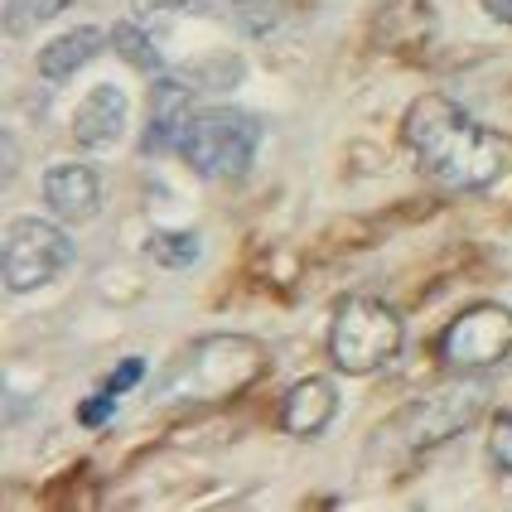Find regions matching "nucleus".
<instances>
[{
    "mask_svg": "<svg viewBox=\"0 0 512 512\" xmlns=\"http://www.w3.org/2000/svg\"><path fill=\"white\" fill-rule=\"evenodd\" d=\"M44 199L58 218L68 223H87L102 208V179L92 165H54L44 174Z\"/></svg>",
    "mask_w": 512,
    "mask_h": 512,
    "instance_id": "9d476101",
    "label": "nucleus"
},
{
    "mask_svg": "<svg viewBox=\"0 0 512 512\" xmlns=\"http://www.w3.org/2000/svg\"><path fill=\"white\" fill-rule=\"evenodd\" d=\"M0 266H5V285L15 295H29L39 285L58 281L68 266H73V242L68 232L44 223V218H15L5 228V252H0Z\"/></svg>",
    "mask_w": 512,
    "mask_h": 512,
    "instance_id": "39448f33",
    "label": "nucleus"
},
{
    "mask_svg": "<svg viewBox=\"0 0 512 512\" xmlns=\"http://www.w3.org/2000/svg\"><path fill=\"white\" fill-rule=\"evenodd\" d=\"M121 131H126V92L112 83L92 87L78 116H73V141L83 150H112L121 141Z\"/></svg>",
    "mask_w": 512,
    "mask_h": 512,
    "instance_id": "6e6552de",
    "label": "nucleus"
},
{
    "mask_svg": "<svg viewBox=\"0 0 512 512\" xmlns=\"http://www.w3.org/2000/svg\"><path fill=\"white\" fill-rule=\"evenodd\" d=\"M136 15H208V0H131Z\"/></svg>",
    "mask_w": 512,
    "mask_h": 512,
    "instance_id": "f3484780",
    "label": "nucleus"
},
{
    "mask_svg": "<svg viewBox=\"0 0 512 512\" xmlns=\"http://www.w3.org/2000/svg\"><path fill=\"white\" fill-rule=\"evenodd\" d=\"M401 141L416 155V165L440 179L445 189H488L508 170V141L479 126L474 116L455 107L450 97H421L401 116Z\"/></svg>",
    "mask_w": 512,
    "mask_h": 512,
    "instance_id": "f257e3e1",
    "label": "nucleus"
},
{
    "mask_svg": "<svg viewBox=\"0 0 512 512\" xmlns=\"http://www.w3.org/2000/svg\"><path fill=\"white\" fill-rule=\"evenodd\" d=\"M266 372V348L256 339L213 334L199 339L184 358H174L170 377L155 387V401L165 406H194V401H223L232 392H247Z\"/></svg>",
    "mask_w": 512,
    "mask_h": 512,
    "instance_id": "f03ea898",
    "label": "nucleus"
},
{
    "mask_svg": "<svg viewBox=\"0 0 512 512\" xmlns=\"http://www.w3.org/2000/svg\"><path fill=\"white\" fill-rule=\"evenodd\" d=\"M339 411V392L329 377H300L281 401V430L285 435H319Z\"/></svg>",
    "mask_w": 512,
    "mask_h": 512,
    "instance_id": "9b49d317",
    "label": "nucleus"
},
{
    "mask_svg": "<svg viewBox=\"0 0 512 512\" xmlns=\"http://www.w3.org/2000/svg\"><path fill=\"white\" fill-rule=\"evenodd\" d=\"M112 44H116V54L126 58L131 68H141V73H160V68H165L160 49H155V44H150L136 25H116L112 29Z\"/></svg>",
    "mask_w": 512,
    "mask_h": 512,
    "instance_id": "4468645a",
    "label": "nucleus"
},
{
    "mask_svg": "<svg viewBox=\"0 0 512 512\" xmlns=\"http://www.w3.org/2000/svg\"><path fill=\"white\" fill-rule=\"evenodd\" d=\"M512 353V310L508 305H469L440 334V363L455 372H484Z\"/></svg>",
    "mask_w": 512,
    "mask_h": 512,
    "instance_id": "423d86ee",
    "label": "nucleus"
},
{
    "mask_svg": "<svg viewBox=\"0 0 512 512\" xmlns=\"http://www.w3.org/2000/svg\"><path fill=\"white\" fill-rule=\"evenodd\" d=\"M484 401H488L484 377H455V382L435 387L430 397H421L411 406V416H406V440H411L416 450L445 445V440H455L464 426H474V416L484 411Z\"/></svg>",
    "mask_w": 512,
    "mask_h": 512,
    "instance_id": "0eeeda50",
    "label": "nucleus"
},
{
    "mask_svg": "<svg viewBox=\"0 0 512 512\" xmlns=\"http://www.w3.org/2000/svg\"><path fill=\"white\" fill-rule=\"evenodd\" d=\"M150 261H160V266H170V271H184V266H194L203 252L199 232H150Z\"/></svg>",
    "mask_w": 512,
    "mask_h": 512,
    "instance_id": "ddd939ff",
    "label": "nucleus"
},
{
    "mask_svg": "<svg viewBox=\"0 0 512 512\" xmlns=\"http://www.w3.org/2000/svg\"><path fill=\"white\" fill-rule=\"evenodd\" d=\"M112 416H116V392H107V387L78 406V421H83V426H107Z\"/></svg>",
    "mask_w": 512,
    "mask_h": 512,
    "instance_id": "a211bd4d",
    "label": "nucleus"
},
{
    "mask_svg": "<svg viewBox=\"0 0 512 512\" xmlns=\"http://www.w3.org/2000/svg\"><path fill=\"white\" fill-rule=\"evenodd\" d=\"M401 353V314L372 295H348L329 319V358L339 372H377Z\"/></svg>",
    "mask_w": 512,
    "mask_h": 512,
    "instance_id": "7ed1b4c3",
    "label": "nucleus"
},
{
    "mask_svg": "<svg viewBox=\"0 0 512 512\" xmlns=\"http://www.w3.org/2000/svg\"><path fill=\"white\" fill-rule=\"evenodd\" d=\"M256 141H261L256 116L237 112V107H208V112H194L179 141V155L208 179H237L252 170Z\"/></svg>",
    "mask_w": 512,
    "mask_h": 512,
    "instance_id": "20e7f679",
    "label": "nucleus"
},
{
    "mask_svg": "<svg viewBox=\"0 0 512 512\" xmlns=\"http://www.w3.org/2000/svg\"><path fill=\"white\" fill-rule=\"evenodd\" d=\"M102 54V29H68L63 39H54L44 54H39V73L49 78V83H63V78H73L78 68H83L87 58H97Z\"/></svg>",
    "mask_w": 512,
    "mask_h": 512,
    "instance_id": "f8f14e48",
    "label": "nucleus"
},
{
    "mask_svg": "<svg viewBox=\"0 0 512 512\" xmlns=\"http://www.w3.org/2000/svg\"><path fill=\"white\" fill-rule=\"evenodd\" d=\"M484 10L493 15V20H503V25H512V0H484Z\"/></svg>",
    "mask_w": 512,
    "mask_h": 512,
    "instance_id": "412c9836",
    "label": "nucleus"
},
{
    "mask_svg": "<svg viewBox=\"0 0 512 512\" xmlns=\"http://www.w3.org/2000/svg\"><path fill=\"white\" fill-rule=\"evenodd\" d=\"M73 0H10V15H5V29L10 34H29L34 25H44V20H54L63 15Z\"/></svg>",
    "mask_w": 512,
    "mask_h": 512,
    "instance_id": "2eb2a0df",
    "label": "nucleus"
},
{
    "mask_svg": "<svg viewBox=\"0 0 512 512\" xmlns=\"http://www.w3.org/2000/svg\"><path fill=\"white\" fill-rule=\"evenodd\" d=\"M194 121V92L179 78H160L155 97H150V126H145V150H179L184 131Z\"/></svg>",
    "mask_w": 512,
    "mask_h": 512,
    "instance_id": "1a4fd4ad",
    "label": "nucleus"
},
{
    "mask_svg": "<svg viewBox=\"0 0 512 512\" xmlns=\"http://www.w3.org/2000/svg\"><path fill=\"white\" fill-rule=\"evenodd\" d=\"M242 15H266V20H281L276 10H281V0H232Z\"/></svg>",
    "mask_w": 512,
    "mask_h": 512,
    "instance_id": "aec40b11",
    "label": "nucleus"
},
{
    "mask_svg": "<svg viewBox=\"0 0 512 512\" xmlns=\"http://www.w3.org/2000/svg\"><path fill=\"white\" fill-rule=\"evenodd\" d=\"M488 455H493V464L503 474H512V411H503L493 421V430H488Z\"/></svg>",
    "mask_w": 512,
    "mask_h": 512,
    "instance_id": "dca6fc26",
    "label": "nucleus"
},
{
    "mask_svg": "<svg viewBox=\"0 0 512 512\" xmlns=\"http://www.w3.org/2000/svg\"><path fill=\"white\" fill-rule=\"evenodd\" d=\"M141 377H145V358H126V363H121V368H116L102 387H107V392H131Z\"/></svg>",
    "mask_w": 512,
    "mask_h": 512,
    "instance_id": "6ab92c4d",
    "label": "nucleus"
}]
</instances>
